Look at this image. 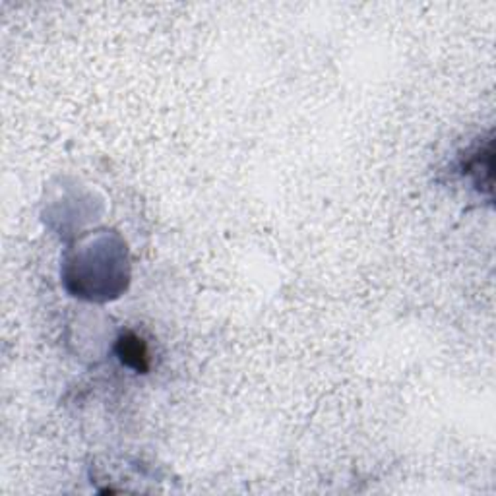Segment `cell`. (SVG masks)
Here are the masks:
<instances>
[{
    "instance_id": "cell-1",
    "label": "cell",
    "mask_w": 496,
    "mask_h": 496,
    "mask_svg": "<svg viewBox=\"0 0 496 496\" xmlns=\"http://www.w3.org/2000/svg\"><path fill=\"white\" fill-rule=\"evenodd\" d=\"M140 341L142 339L138 338H130V336H126V338L121 339V359L126 365H132V367H136V369H146L143 367V359H146V353H143L142 346H140Z\"/></svg>"
}]
</instances>
